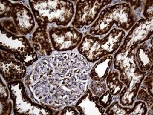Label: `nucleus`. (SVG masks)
Masks as SVG:
<instances>
[{"label":"nucleus","mask_w":153,"mask_h":115,"mask_svg":"<svg viewBox=\"0 0 153 115\" xmlns=\"http://www.w3.org/2000/svg\"><path fill=\"white\" fill-rule=\"evenodd\" d=\"M47 29L46 28L38 27L33 35V47L37 54L38 58L50 56L53 53Z\"/></svg>","instance_id":"4468645a"},{"label":"nucleus","mask_w":153,"mask_h":115,"mask_svg":"<svg viewBox=\"0 0 153 115\" xmlns=\"http://www.w3.org/2000/svg\"><path fill=\"white\" fill-rule=\"evenodd\" d=\"M111 2V1L98 0L79 1L76 3L75 17L72 25L77 29L89 26L96 19L101 9Z\"/></svg>","instance_id":"1a4fd4ad"},{"label":"nucleus","mask_w":153,"mask_h":115,"mask_svg":"<svg viewBox=\"0 0 153 115\" xmlns=\"http://www.w3.org/2000/svg\"><path fill=\"white\" fill-rule=\"evenodd\" d=\"M90 70L83 56L59 53L36 64L25 82L42 103L59 108L74 103L86 93Z\"/></svg>","instance_id":"f257e3e1"},{"label":"nucleus","mask_w":153,"mask_h":115,"mask_svg":"<svg viewBox=\"0 0 153 115\" xmlns=\"http://www.w3.org/2000/svg\"><path fill=\"white\" fill-rule=\"evenodd\" d=\"M90 89L94 96L99 97L106 91L107 85L104 82L93 81L90 85Z\"/></svg>","instance_id":"6ab92c4d"},{"label":"nucleus","mask_w":153,"mask_h":115,"mask_svg":"<svg viewBox=\"0 0 153 115\" xmlns=\"http://www.w3.org/2000/svg\"><path fill=\"white\" fill-rule=\"evenodd\" d=\"M131 108L121 107L118 101L114 102L107 110L106 114L108 115H128Z\"/></svg>","instance_id":"a211bd4d"},{"label":"nucleus","mask_w":153,"mask_h":115,"mask_svg":"<svg viewBox=\"0 0 153 115\" xmlns=\"http://www.w3.org/2000/svg\"><path fill=\"white\" fill-rule=\"evenodd\" d=\"M61 115H79L80 114L79 112L76 110L75 107H66L63 108L61 113H60Z\"/></svg>","instance_id":"c85d7f7f"},{"label":"nucleus","mask_w":153,"mask_h":115,"mask_svg":"<svg viewBox=\"0 0 153 115\" xmlns=\"http://www.w3.org/2000/svg\"><path fill=\"white\" fill-rule=\"evenodd\" d=\"M152 76L147 75L142 86V88L146 90L151 96H152Z\"/></svg>","instance_id":"393cba45"},{"label":"nucleus","mask_w":153,"mask_h":115,"mask_svg":"<svg viewBox=\"0 0 153 115\" xmlns=\"http://www.w3.org/2000/svg\"><path fill=\"white\" fill-rule=\"evenodd\" d=\"M136 48L131 47L126 52L118 50L113 58L114 68L119 70L120 81L126 85L120 94V103L124 107L132 106L146 75L137 65L134 53Z\"/></svg>","instance_id":"f03ea898"},{"label":"nucleus","mask_w":153,"mask_h":115,"mask_svg":"<svg viewBox=\"0 0 153 115\" xmlns=\"http://www.w3.org/2000/svg\"><path fill=\"white\" fill-rule=\"evenodd\" d=\"M125 32L113 28L102 39L86 35L78 47V52L88 62H95L105 56L111 55L119 48Z\"/></svg>","instance_id":"20e7f679"},{"label":"nucleus","mask_w":153,"mask_h":115,"mask_svg":"<svg viewBox=\"0 0 153 115\" xmlns=\"http://www.w3.org/2000/svg\"><path fill=\"white\" fill-rule=\"evenodd\" d=\"M98 96H94L90 89L80 98L75 105L80 114H104L105 110L99 104Z\"/></svg>","instance_id":"ddd939ff"},{"label":"nucleus","mask_w":153,"mask_h":115,"mask_svg":"<svg viewBox=\"0 0 153 115\" xmlns=\"http://www.w3.org/2000/svg\"><path fill=\"white\" fill-rule=\"evenodd\" d=\"M127 2L131 3V4L132 7L134 8L133 9L134 10H135L138 7H139L142 3V1H127Z\"/></svg>","instance_id":"c756f323"},{"label":"nucleus","mask_w":153,"mask_h":115,"mask_svg":"<svg viewBox=\"0 0 153 115\" xmlns=\"http://www.w3.org/2000/svg\"><path fill=\"white\" fill-rule=\"evenodd\" d=\"M153 19H141L137 22L127 34L118 51L126 52L131 47H138L152 36Z\"/></svg>","instance_id":"9d476101"},{"label":"nucleus","mask_w":153,"mask_h":115,"mask_svg":"<svg viewBox=\"0 0 153 115\" xmlns=\"http://www.w3.org/2000/svg\"><path fill=\"white\" fill-rule=\"evenodd\" d=\"M135 55L137 65L142 72L148 71L152 66V54L151 53L146 42L138 46Z\"/></svg>","instance_id":"dca6fc26"},{"label":"nucleus","mask_w":153,"mask_h":115,"mask_svg":"<svg viewBox=\"0 0 153 115\" xmlns=\"http://www.w3.org/2000/svg\"><path fill=\"white\" fill-rule=\"evenodd\" d=\"M112 99V95L109 91H107L99 98V104L104 108H106L111 104Z\"/></svg>","instance_id":"5701e85b"},{"label":"nucleus","mask_w":153,"mask_h":115,"mask_svg":"<svg viewBox=\"0 0 153 115\" xmlns=\"http://www.w3.org/2000/svg\"><path fill=\"white\" fill-rule=\"evenodd\" d=\"M12 17L20 34H28L35 27L34 16L31 10L21 3L13 4Z\"/></svg>","instance_id":"f8f14e48"},{"label":"nucleus","mask_w":153,"mask_h":115,"mask_svg":"<svg viewBox=\"0 0 153 115\" xmlns=\"http://www.w3.org/2000/svg\"><path fill=\"white\" fill-rule=\"evenodd\" d=\"M2 26L8 31L13 33L16 35L19 34V32L17 29L14 22L11 20H4L1 21Z\"/></svg>","instance_id":"b1692460"},{"label":"nucleus","mask_w":153,"mask_h":115,"mask_svg":"<svg viewBox=\"0 0 153 115\" xmlns=\"http://www.w3.org/2000/svg\"><path fill=\"white\" fill-rule=\"evenodd\" d=\"M113 60V57L111 55L105 56L100 59L90 71V78L93 81L104 82L108 75Z\"/></svg>","instance_id":"2eb2a0df"},{"label":"nucleus","mask_w":153,"mask_h":115,"mask_svg":"<svg viewBox=\"0 0 153 115\" xmlns=\"http://www.w3.org/2000/svg\"><path fill=\"white\" fill-rule=\"evenodd\" d=\"M0 68L1 74L6 82L20 80L27 73L23 64L4 51L1 52Z\"/></svg>","instance_id":"9b49d317"},{"label":"nucleus","mask_w":153,"mask_h":115,"mask_svg":"<svg viewBox=\"0 0 153 115\" xmlns=\"http://www.w3.org/2000/svg\"><path fill=\"white\" fill-rule=\"evenodd\" d=\"M148 111L147 105L142 101L136 102L134 107L131 109L129 114L132 115H145L146 114Z\"/></svg>","instance_id":"aec40b11"},{"label":"nucleus","mask_w":153,"mask_h":115,"mask_svg":"<svg viewBox=\"0 0 153 115\" xmlns=\"http://www.w3.org/2000/svg\"><path fill=\"white\" fill-rule=\"evenodd\" d=\"M53 48L57 52H67L77 47L82 41L83 34L75 28L52 27L48 31Z\"/></svg>","instance_id":"6e6552de"},{"label":"nucleus","mask_w":153,"mask_h":115,"mask_svg":"<svg viewBox=\"0 0 153 115\" xmlns=\"http://www.w3.org/2000/svg\"><path fill=\"white\" fill-rule=\"evenodd\" d=\"M30 6L39 27L47 28L48 24L67 26L75 10L69 1H30Z\"/></svg>","instance_id":"7ed1b4c3"},{"label":"nucleus","mask_w":153,"mask_h":115,"mask_svg":"<svg viewBox=\"0 0 153 115\" xmlns=\"http://www.w3.org/2000/svg\"><path fill=\"white\" fill-rule=\"evenodd\" d=\"M1 50L22 62L25 66H30L37 61L38 56L28 40L24 36L17 35L7 31L3 26L0 38Z\"/></svg>","instance_id":"423d86ee"},{"label":"nucleus","mask_w":153,"mask_h":115,"mask_svg":"<svg viewBox=\"0 0 153 115\" xmlns=\"http://www.w3.org/2000/svg\"><path fill=\"white\" fill-rule=\"evenodd\" d=\"M1 114H10L12 110V103L10 102H1Z\"/></svg>","instance_id":"bb28decb"},{"label":"nucleus","mask_w":153,"mask_h":115,"mask_svg":"<svg viewBox=\"0 0 153 115\" xmlns=\"http://www.w3.org/2000/svg\"><path fill=\"white\" fill-rule=\"evenodd\" d=\"M137 18L129 4L124 3L108 6L101 11L91 26L90 34L94 36L107 34L114 24L125 31H129L135 23Z\"/></svg>","instance_id":"39448f33"},{"label":"nucleus","mask_w":153,"mask_h":115,"mask_svg":"<svg viewBox=\"0 0 153 115\" xmlns=\"http://www.w3.org/2000/svg\"><path fill=\"white\" fill-rule=\"evenodd\" d=\"M138 93L137 97V100H142L145 102L148 107L151 108L153 104L152 96H151L146 90L142 88L140 89L139 91H138Z\"/></svg>","instance_id":"4be33fe9"},{"label":"nucleus","mask_w":153,"mask_h":115,"mask_svg":"<svg viewBox=\"0 0 153 115\" xmlns=\"http://www.w3.org/2000/svg\"><path fill=\"white\" fill-rule=\"evenodd\" d=\"M1 102L7 101L9 98V89L6 87L5 84L1 81Z\"/></svg>","instance_id":"cd10ccee"},{"label":"nucleus","mask_w":153,"mask_h":115,"mask_svg":"<svg viewBox=\"0 0 153 115\" xmlns=\"http://www.w3.org/2000/svg\"><path fill=\"white\" fill-rule=\"evenodd\" d=\"M13 8V4L8 1H1V8H0V17H12V11Z\"/></svg>","instance_id":"412c9836"},{"label":"nucleus","mask_w":153,"mask_h":115,"mask_svg":"<svg viewBox=\"0 0 153 115\" xmlns=\"http://www.w3.org/2000/svg\"><path fill=\"white\" fill-rule=\"evenodd\" d=\"M153 2L152 1H147L144 8L143 15L146 19H153Z\"/></svg>","instance_id":"a878e982"},{"label":"nucleus","mask_w":153,"mask_h":115,"mask_svg":"<svg viewBox=\"0 0 153 115\" xmlns=\"http://www.w3.org/2000/svg\"><path fill=\"white\" fill-rule=\"evenodd\" d=\"M7 88L10 93V97L14 104L15 114H53V110L47 105L36 103L30 98L24 84L20 80L8 83Z\"/></svg>","instance_id":"0eeeda50"},{"label":"nucleus","mask_w":153,"mask_h":115,"mask_svg":"<svg viewBox=\"0 0 153 115\" xmlns=\"http://www.w3.org/2000/svg\"><path fill=\"white\" fill-rule=\"evenodd\" d=\"M106 82L108 91L112 96H117L120 93L123 87V83L119 79L118 72L110 73L106 79Z\"/></svg>","instance_id":"f3484780"}]
</instances>
